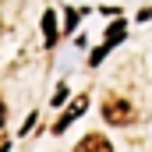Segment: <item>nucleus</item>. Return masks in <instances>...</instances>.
<instances>
[{
    "label": "nucleus",
    "mask_w": 152,
    "mask_h": 152,
    "mask_svg": "<svg viewBox=\"0 0 152 152\" xmlns=\"http://www.w3.org/2000/svg\"><path fill=\"white\" fill-rule=\"evenodd\" d=\"M42 36H46V46L57 42V21H53V14H42Z\"/></svg>",
    "instance_id": "nucleus-4"
},
{
    "label": "nucleus",
    "mask_w": 152,
    "mask_h": 152,
    "mask_svg": "<svg viewBox=\"0 0 152 152\" xmlns=\"http://www.w3.org/2000/svg\"><path fill=\"white\" fill-rule=\"evenodd\" d=\"M131 117H134L131 103H127V99H120V96H110V99L103 103V120H106V124H120V127H124Z\"/></svg>",
    "instance_id": "nucleus-1"
},
{
    "label": "nucleus",
    "mask_w": 152,
    "mask_h": 152,
    "mask_svg": "<svg viewBox=\"0 0 152 152\" xmlns=\"http://www.w3.org/2000/svg\"><path fill=\"white\" fill-rule=\"evenodd\" d=\"M75 152H113V145H110L106 134H96V131H92V134H85L75 145Z\"/></svg>",
    "instance_id": "nucleus-2"
},
{
    "label": "nucleus",
    "mask_w": 152,
    "mask_h": 152,
    "mask_svg": "<svg viewBox=\"0 0 152 152\" xmlns=\"http://www.w3.org/2000/svg\"><path fill=\"white\" fill-rule=\"evenodd\" d=\"M78 25V11H67V21H64V32H75Z\"/></svg>",
    "instance_id": "nucleus-7"
},
{
    "label": "nucleus",
    "mask_w": 152,
    "mask_h": 152,
    "mask_svg": "<svg viewBox=\"0 0 152 152\" xmlns=\"http://www.w3.org/2000/svg\"><path fill=\"white\" fill-rule=\"evenodd\" d=\"M0 120H4V103H0Z\"/></svg>",
    "instance_id": "nucleus-8"
},
{
    "label": "nucleus",
    "mask_w": 152,
    "mask_h": 152,
    "mask_svg": "<svg viewBox=\"0 0 152 152\" xmlns=\"http://www.w3.org/2000/svg\"><path fill=\"white\" fill-rule=\"evenodd\" d=\"M124 32H127V25H124V21H113V25L106 28V46H113V42L124 36Z\"/></svg>",
    "instance_id": "nucleus-5"
},
{
    "label": "nucleus",
    "mask_w": 152,
    "mask_h": 152,
    "mask_svg": "<svg viewBox=\"0 0 152 152\" xmlns=\"http://www.w3.org/2000/svg\"><path fill=\"white\" fill-rule=\"evenodd\" d=\"M67 99V85H57V96H53V106H64Z\"/></svg>",
    "instance_id": "nucleus-6"
},
{
    "label": "nucleus",
    "mask_w": 152,
    "mask_h": 152,
    "mask_svg": "<svg viewBox=\"0 0 152 152\" xmlns=\"http://www.w3.org/2000/svg\"><path fill=\"white\" fill-rule=\"evenodd\" d=\"M85 106H88V99H85V96H78L75 103H71V110L57 120V127H53V131H67V124H71V120H78V117L85 113Z\"/></svg>",
    "instance_id": "nucleus-3"
}]
</instances>
